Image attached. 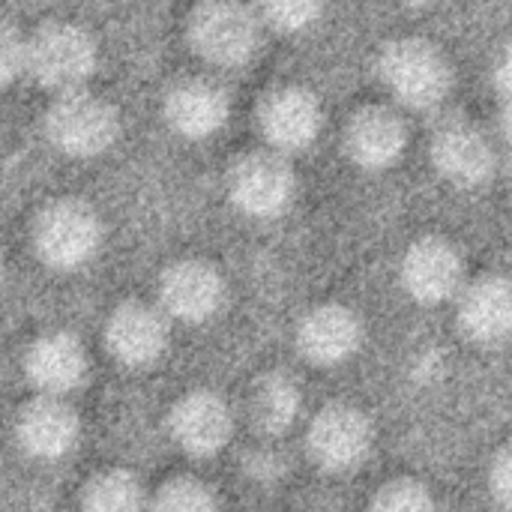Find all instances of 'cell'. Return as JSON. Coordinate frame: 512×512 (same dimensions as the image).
I'll return each instance as SVG.
<instances>
[{
  "mask_svg": "<svg viewBox=\"0 0 512 512\" xmlns=\"http://www.w3.org/2000/svg\"><path fill=\"white\" fill-rule=\"evenodd\" d=\"M294 342L306 363L318 369L342 366L363 345V321L345 303H321L297 321Z\"/></svg>",
  "mask_w": 512,
  "mask_h": 512,
  "instance_id": "cell-14",
  "label": "cell"
},
{
  "mask_svg": "<svg viewBox=\"0 0 512 512\" xmlns=\"http://www.w3.org/2000/svg\"><path fill=\"white\" fill-rule=\"evenodd\" d=\"M258 15L267 30L303 33L324 18V3H318V0H273V3H258Z\"/></svg>",
  "mask_w": 512,
  "mask_h": 512,
  "instance_id": "cell-23",
  "label": "cell"
},
{
  "mask_svg": "<svg viewBox=\"0 0 512 512\" xmlns=\"http://www.w3.org/2000/svg\"><path fill=\"white\" fill-rule=\"evenodd\" d=\"M264 21L258 15V6L246 3H201L186 18V39L192 51L219 69H237L246 66L264 39Z\"/></svg>",
  "mask_w": 512,
  "mask_h": 512,
  "instance_id": "cell-5",
  "label": "cell"
},
{
  "mask_svg": "<svg viewBox=\"0 0 512 512\" xmlns=\"http://www.w3.org/2000/svg\"><path fill=\"white\" fill-rule=\"evenodd\" d=\"M231 114V96L216 78L189 75L174 81L162 96V117L186 141H204L216 135Z\"/></svg>",
  "mask_w": 512,
  "mask_h": 512,
  "instance_id": "cell-15",
  "label": "cell"
},
{
  "mask_svg": "<svg viewBox=\"0 0 512 512\" xmlns=\"http://www.w3.org/2000/svg\"><path fill=\"white\" fill-rule=\"evenodd\" d=\"M429 159L432 168L456 189H483L501 168V156L492 138L459 114L435 120L429 132Z\"/></svg>",
  "mask_w": 512,
  "mask_h": 512,
  "instance_id": "cell-6",
  "label": "cell"
},
{
  "mask_svg": "<svg viewBox=\"0 0 512 512\" xmlns=\"http://www.w3.org/2000/svg\"><path fill=\"white\" fill-rule=\"evenodd\" d=\"M492 84L498 99V117H501V135L512 165V39L498 48L495 66H492Z\"/></svg>",
  "mask_w": 512,
  "mask_h": 512,
  "instance_id": "cell-25",
  "label": "cell"
},
{
  "mask_svg": "<svg viewBox=\"0 0 512 512\" xmlns=\"http://www.w3.org/2000/svg\"><path fill=\"white\" fill-rule=\"evenodd\" d=\"M258 129L270 150L285 156L306 150L324 129L321 99L300 84H279L258 102Z\"/></svg>",
  "mask_w": 512,
  "mask_h": 512,
  "instance_id": "cell-11",
  "label": "cell"
},
{
  "mask_svg": "<svg viewBox=\"0 0 512 512\" xmlns=\"http://www.w3.org/2000/svg\"><path fill=\"white\" fill-rule=\"evenodd\" d=\"M489 495L501 510L512 512V444L501 447L489 465Z\"/></svg>",
  "mask_w": 512,
  "mask_h": 512,
  "instance_id": "cell-27",
  "label": "cell"
},
{
  "mask_svg": "<svg viewBox=\"0 0 512 512\" xmlns=\"http://www.w3.org/2000/svg\"><path fill=\"white\" fill-rule=\"evenodd\" d=\"M150 510L147 492L132 471L111 468L93 474L81 492V512H144Z\"/></svg>",
  "mask_w": 512,
  "mask_h": 512,
  "instance_id": "cell-21",
  "label": "cell"
},
{
  "mask_svg": "<svg viewBox=\"0 0 512 512\" xmlns=\"http://www.w3.org/2000/svg\"><path fill=\"white\" fill-rule=\"evenodd\" d=\"M147 512H219V501L210 486L195 477H174L156 489Z\"/></svg>",
  "mask_w": 512,
  "mask_h": 512,
  "instance_id": "cell-22",
  "label": "cell"
},
{
  "mask_svg": "<svg viewBox=\"0 0 512 512\" xmlns=\"http://www.w3.org/2000/svg\"><path fill=\"white\" fill-rule=\"evenodd\" d=\"M225 189L240 213L252 219H276L297 195V174L285 153L261 147L231 162Z\"/></svg>",
  "mask_w": 512,
  "mask_h": 512,
  "instance_id": "cell-7",
  "label": "cell"
},
{
  "mask_svg": "<svg viewBox=\"0 0 512 512\" xmlns=\"http://www.w3.org/2000/svg\"><path fill=\"white\" fill-rule=\"evenodd\" d=\"M342 144L357 168L387 171L408 150V123L390 105H363L348 117Z\"/></svg>",
  "mask_w": 512,
  "mask_h": 512,
  "instance_id": "cell-16",
  "label": "cell"
},
{
  "mask_svg": "<svg viewBox=\"0 0 512 512\" xmlns=\"http://www.w3.org/2000/svg\"><path fill=\"white\" fill-rule=\"evenodd\" d=\"M375 444L372 420L348 402L324 405L306 432V456L324 474H351L357 471Z\"/></svg>",
  "mask_w": 512,
  "mask_h": 512,
  "instance_id": "cell-8",
  "label": "cell"
},
{
  "mask_svg": "<svg viewBox=\"0 0 512 512\" xmlns=\"http://www.w3.org/2000/svg\"><path fill=\"white\" fill-rule=\"evenodd\" d=\"M30 243L48 270L72 273L96 258L102 246V219L84 198L63 195L39 207L33 216Z\"/></svg>",
  "mask_w": 512,
  "mask_h": 512,
  "instance_id": "cell-2",
  "label": "cell"
},
{
  "mask_svg": "<svg viewBox=\"0 0 512 512\" xmlns=\"http://www.w3.org/2000/svg\"><path fill=\"white\" fill-rule=\"evenodd\" d=\"M81 438V417L66 399L33 396L15 417V441L36 462L66 459Z\"/></svg>",
  "mask_w": 512,
  "mask_h": 512,
  "instance_id": "cell-17",
  "label": "cell"
},
{
  "mask_svg": "<svg viewBox=\"0 0 512 512\" xmlns=\"http://www.w3.org/2000/svg\"><path fill=\"white\" fill-rule=\"evenodd\" d=\"M27 75L54 96L84 90L99 63V45L93 33L69 18H48L30 36Z\"/></svg>",
  "mask_w": 512,
  "mask_h": 512,
  "instance_id": "cell-3",
  "label": "cell"
},
{
  "mask_svg": "<svg viewBox=\"0 0 512 512\" xmlns=\"http://www.w3.org/2000/svg\"><path fill=\"white\" fill-rule=\"evenodd\" d=\"M399 282L405 294L420 306H441L462 294L465 255L447 237L429 234L414 240L399 264Z\"/></svg>",
  "mask_w": 512,
  "mask_h": 512,
  "instance_id": "cell-9",
  "label": "cell"
},
{
  "mask_svg": "<svg viewBox=\"0 0 512 512\" xmlns=\"http://www.w3.org/2000/svg\"><path fill=\"white\" fill-rule=\"evenodd\" d=\"M378 78L387 93L420 114H438L453 93V63L426 36H393L378 48Z\"/></svg>",
  "mask_w": 512,
  "mask_h": 512,
  "instance_id": "cell-1",
  "label": "cell"
},
{
  "mask_svg": "<svg viewBox=\"0 0 512 512\" xmlns=\"http://www.w3.org/2000/svg\"><path fill=\"white\" fill-rule=\"evenodd\" d=\"M252 465H258V468H249V474L255 480H261V483H264V477L267 480L279 477V453H273V450H255L252 453Z\"/></svg>",
  "mask_w": 512,
  "mask_h": 512,
  "instance_id": "cell-28",
  "label": "cell"
},
{
  "mask_svg": "<svg viewBox=\"0 0 512 512\" xmlns=\"http://www.w3.org/2000/svg\"><path fill=\"white\" fill-rule=\"evenodd\" d=\"M369 512H438V504L420 480L399 477L375 492Z\"/></svg>",
  "mask_w": 512,
  "mask_h": 512,
  "instance_id": "cell-24",
  "label": "cell"
},
{
  "mask_svg": "<svg viewBox=\"0 0 512 512\" xmlns=\"http://www.w3.org/2000/svg\"><path fill=\"white\" fill-rule=\"evenodd\" d=\"M42 135L63 156L93 159L117 141L120 114L105 96L87 87L60 93L42 111Z\"/></svg>",
  "mask_w": 512,
  "mask_h": 512,
  "instance_id": "cell-4",
  "label": "cell"
},
{
  "mask_svg": "<svg viewBox=\"0 0 512 512\" xmlns=\"http://www.w3.org/2000/svg\"><path fill=\"white\" fill-rule=\"evenodd\" d=\"M27 63H30V42L12 21H6L0 30V84L12 87L18 78H24Z\"/></svg>",
  "mask_w": 512,
  "mask_h": 512,
  "instance_id": "cell-26",
  "label": "cell"
},
{
  "mask_svg": "<svg viewBox=\"0 0 512 512\" xmlns=\"http://www.w3.org/2000/svg\"><path fill=\"white\" fill-rule=\"evenodd\" d=\"M165 429L186 456L210 459L234 438V408L216 390L198 387L171 405Z\"/></svg>",
  "mask_w": 512,
  "mask_h": 512,
  "instance_id": "cell-12",
  "label": "cell"
},
{
  "mask_svg": "<svg viewBox=\"0 0 512 512\" xmlns=\"http://www.w3.org/2000/svg\"><path fill=\"white\" fill-rule=\"evenodd\" d=\"M87 351L75 333L66 330H48L39 333L21 360L24 378L36 390V396H54L66 399L72 390H78L87 378Z\"/></svg>",
  "mask_w": 512,
  "mask_h": 512,
  "instance_id": "cell-18",
  "label": "cell"
},
{
  "mask_svg": "<svg viewBox=\"0 0 512 512\" xmlns=\"http://www.w3.org/2000/svg\"><path fill=\"white\" fill-rule=\"evenodd\" d=\"M228 285L216 264L204 258H180L171 261L156 282V303L171 321L204 324L225 303Z\"/></svg>",
  "mask_w": 512,
  "mask_h": 512,
  "instance_id": "cell-10",
  "label": "cell"
},
{
  "mask_svg": "<svg viewBox=\"0 0 512 512\" xmlns=\"http://www.w3.org/2000/svg\"><path fill=\"white\" fill-rule=\"evenodd\" d=\"M303 408V393L288 372H264L252 381L246 396L249 426L261 438H282Z\"/></svg>",
  "mask_w": 512,
  "mask_h": 512,
  "instance_id": "cell-20",
  "label": "cell"
},
{
  "mask_svg": "<svg viewBox=\"0 0 512 512\" xmlns=\"http://www.w3.org/2000/svg\"><path fill=\"white\" fill-rule=\"evenodd\" d=\"M459 330L483 348L512 339V279L504 273H483L471 279L456 297Z\"/></svg>",
  "mask_w": 512,
  "mask_h": 512,
  "instance_id": "cell-19",
  "label": "cell"
},
{
  "mask_svg": "<svg viewBox=\"0 0 512 512\" xmlns=\"http://www.w3.org/2000/svg\"><path fill=\"white\" fill-rule=\"evenodd\" d=\"M171 336V318L159 309V303L126 300L111 309L102 339L105 351L129 369H141L156 363Z\"/></svg>",
  "mask_w": 512,
  "mask_h": 512,
  "instance_id": "cell-13",
  "label": "cell"
}]
</instances>
